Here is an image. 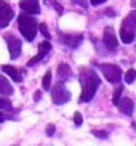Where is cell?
Here are the masks:
<instances>
[{
    "instance_id": "8992f818",
    "label": "cell",
    "mask_w": 136,
    "mask_h": 146,
    "mask_svg": "<svg viewBox=\"0 0 136 146\" xmlns=\"http://www.w3.org/2000/svg\"><path fill=\"white\" fill-rule=\"evenodd\" d=\"M102 43L104 47L109 50V52H115L117 47H119V40H117V35H115V31L111 26H107L104 31V35H102Z\"/></svg>"
},
{
    "instance_id": "5b68a950",
    "label": "cell",
    "mask_w": 136,
    "mask_h": 146,
    "mask_svg": "<svg viewBox=\"0 0 136 146\" xmlns=\"http://www.w3.org/2000/svg\"><path fill=\"white\" fill-rule=\"evenodd\" d=\"M51 98H53V103L55 104H64L71 100V92L59 82V84H56L51 88Z\"/></svg>"
},
{
    "instance_id": "484cf974",
    "label": "cell",
    "mask_w": 136,
    "mask_h": 146,
    "mask_svg": "<svg viewBox=\"0 0 136 146\" xmlns=\"http://www.w3.org/2000/svg\"><path fill=\"white\" fill-rule=\"evenodd\" d=\"M104 2H107V0H90V3H91V5H94V7H98V5L104 3Z\"/></svg>"
},
{
    "instance_id": "ac0fdd59",
    "label": "cell",
    "mask_w": 136,
    "mask_h": 146,
    "mask_svg": "<svg viewBox=\"0 0 136 146\" xmlns=\"http://www.w3.org/2000/svg\"><path fill=\"white\" fill-rule=\"evenodd\" d=\"M136 80V69H128L125 72V82L127 84H133Z\"/></svg>"
},
{
    "instance_id": "7a4b0ae2",
    "label": "cell",
    "mask_w": 136,
    "mask_h": 146,
    "mask_svg": "<svg viewBox=\"0 0 136 146\" xmlns=\"http://www.w3.org/2000/svg\"><path fill=\"white\" fill-rule=\"evenodd\" d=\"M18 26H19V31L21 34L24 35V39L27 42H32L37 35V31H38V24L32 16H29L27 13H22L18 16Z\"/></svg>"
},
{
    "instance_id": "52a82bcc",
    "label": "cell",
    "mask_w": 136,
    "mask_h": 146,
    "mask_svg": "<svg viewBox=\"0 0 136 146\" xmlns=\"http://www.w3.org/2000/svg\"><path fill=\"white\" fill-rule=\"evenodd\" d=\"M7 45H8V50H10V58L11 60H18L19 55H21V40L15 37V35H7Z\"/></svg>"
},
{
    "instance_id": "44dd1931",
    "label": "cell",
    "mask_w": 136,
    "mask_h": 146,
    "mask_svg": "<svg viewBox=\"0 0 136 146\" xmlns=\"http://www.w3.org/2000/svg\"><path fill=\"white\" fill-rule=\"evenodd\" d=\"M10 108H11V103H10L8 100L0 98V109H10Z\"/></svg>"
},
{
    "instance_id": "ffe728a7",
    "label": "cell",
    "mask_w": 136,
    "mask_h": 146,
    "mask_svg": "<svg viewBox=\"0 0 136 146\" xmlns=\"http://www.w3.org/2000/svg\"><path fill=\"white\" fill-rule=\"evenodd\" d=\"M38 31L43 34L45 39H50V32H48V29H47V24H40V26H38Z\"/></svg>"
},
{
    "instance_id": "4316f807",
    "label": "cell",
    "mask_w": 136,
    "mask_h": 146,
    "mask_svg": "<svg viewBox=\"0 0 136 146\" xmlns=\"http://www.w3.org/2000/svg\"><path fill=\"white\" fill-rule=\"evenodd\" d=\"M40 98H42V93H40V92H35V95H34V100H35V101H38Z\"/></svg>"
},
{
    "instance_id": "d4e9b609",
    "label": "cell",
    "mask_w": 136,
    "mask_h": 146,
    "mask_svg": "<svg viewBox=\"0 0 136 146\" xmlns=\"http://www.w3.org/2000/svg\"><path fill=\"white\" fill-rule=\"evenodd\" d=\"M55 125H48V127H47V135H48V137H51V135H53V133H55Z\"/></svg>"
},
{
    "instance_id": "cb8c5ba5",
    "label": "cell",
    "mask_w": 136,
    "mask_h": 146,
    "mask_svg": "<svg viewBox=\"0 0 136 146\" xmlns=\"http://www.w3.org/2000/svg\"><path fill=\"white\" fill-rule=\"evenodd\" d=\"M93 135L98 138H107V132H101V130H93Z\"/></svg>"
},
{
    "instance_id": "603a6c76",
    "label": "cell",
    "mask_w": 136,
    "mask_h": 146,
    "mask_svg": "<svg viewBox=\"0 0 136 146\" xmlns=\"http://www.w3.org/2000/svg\"><path fill=\"white\" fill-rule=\"evenodd\" d=\"M74 3L80 5L82 8H88V0H72Z\"/></svg>"
},
{
    "instance_id": "e0dca14e",
    "label": "cell",
    "mask_w": 136,
    "mask_h": 146,
    "mask_svg": "<svg viewBox=\"0 0 136 146\" xmlns=\"http://www.w3.org/2000/svg\"><path fill=\"white\" fill-rule=\"evenodd\" d=\"M122 92H123V85H119L115 88L114 95H112V103L114 104H119L120 103V96H122Z\"/></svg>"
},
{
    "instance_id": "3957f363",
    "label": "cell",
    "mask_w": 136,
    "mask_h": 146,
    "mask_svg": "<svg viewBox=\"0 0 136 146\" xmlns=\"http://www.w3.org/2000/svg\"><path fill=\"white\" fill-rule=\"evenodd\" d=\"M136 37V11H131L122 21L120 26V39L123 43H131Z\"/></svg>"
},
{
    "instance_id": "6da1fadb",
    "label": "cell",
    "mask_w": 136,
    "mask_h": 146,
    "mask_svg": "<svg viewBox=\"0 0 136 146\" xmlns=\"http://www.w3.org/2000/svg\"><path fill=\"white\" fill-rule=\"evenodd\" d=\"M80 82H82V95H80V101L82 103H88L91 101L98 90L101 79L93 69H82L80 71Z\"/></svg>"
},
{
    "instance_id": "7c38bea8",
    "label": "cell",
    "mask_w": 136,
    "mask_h": 146,
    "mask_svg": "<svg viewBox=\"0 0 136 146\" xmlns=\"http://www.w3.org/2000/svg\"><path fill=\"white\" fill-rule=\"evenodd\" d=\"M119 106V109L123 114H127V116H131L133 111H135V103H133V100L130 98H123V100H120V103L117 104Z\"/></svg>"
},
{
    "instance_id": "30bf717a",
    "label": "cell",
    "mask_w": 136,
    "mask_h": 146,
    "mask_svg": "<svg viewBox=\"0 0 136 146\" xmlns=\"http://www.w3.org/2000/svg\"><path fill=\"white\" fill-rule=\"evenodd\" d=\"M19 7H21V10L27 15H38L40 13L38 0H21V2H19Z\"/></svg>"
},
{
    "instance_id": "9c48e42d",
    "label": "cell",
    "mask_w": 136,
    "mask_h": 146,
    "mask_svg": "<svg viewBox=\"0 0 136 146\" xmlns=\"http://www.w3.org/2000/svg\"><path fill=\"white\" fill-rule=\"evenodd\" d=\"M50 52H51V43L48 42V40L42 42L40 45H38V53L34 56V58H30L29 63H27V66H35L37 63H40V61H42Z\"/></svg>"
},
{
    "instance_id": "2e32d148",
    "label": "cell",
    "mask_w": 136,
    "mask_h": 146,
    "mask_svg": "<svg viewBox=\"0 0 136 146\" xmlns=\"http://www.w3.org/2000/svg\"><path fill=\"white\" fill-rule=\"evenodd\" d=\"M42 87H43V90H50L51 88V71H48V72L43 76Z\"/></svg>"
},
{
    "instance_id": "4fadbf2b",
    "label": "cell",
    "mask_w": 136,
    "mask_h": 146,
    "mask_svg": "<svg viewBox=\"0 0 136 146\" xmlns=\"http://www.w3.org/2000/svg\"><path fill=\"white\" fill-rule=\"evenodd\" d=\"M2 69H3V72L8 74V76H10V77H11L15 82H22L21 74H19V71H18L16 68H13V66H8V64H5V66H2Z\"/></svg>"
},
{
    "instance_id": "d6986e66",
    "label": "cell",
    "mask_w": 136,
    "mask_h": 146,
    "mask_svg": "<svg viewBox=\"0 0 136 146\" xmlns=\"http://www.w3.org/2000/svg\"><path fill=\"white\" fill-rule=\"evenodd\" d=\"M74 124H75L77 127H80V125L83 124V119H82L80 112H75V114H74Z\"/></svg>"
},
{
    "instance_id": "7402d4cb",
    "label": "cell",
    "mask_w": 136,
    "mask_h": 146,
    "mask_svg": "<svg viewBox=\"0 0 136 146\" xmlns=\"http://www.w3.org/2000/svg\"><path fill=\"white\" fill-rule=\"evenodd\" d=\"M50 5H53L56 11H58L59 15H63V7H61V5L58 3V2H56V0H50Z\"/></svg>"
},
{
    "instance_id": "f1b7e54d",
    "label": "cell",
    "mask_w": 136,
    "mask_h": 146,
    "mask_svg": "<svg viewBox=\"0 0 136 146\" xmlns=\"http://www.w3.org/2000/svg\"><path fill=\"white\" fill-rule=\"evenodd\" d=\"M5 120V114L2 112V109H0V122H3Z\"/></svg>"
},
{
    "instance_id": "5bb4252c",
    "label": "cell",
    "mask_w": 136,
    "mask_h": 146,
    "mask_svg": "<svg viewBox=\"0 0 136 146\" xmlns=\"http://www.w3.org/2000/svg\"><path fill=\"white\" fill-rule=\"evenodd\" d=\"M0 93L2 95H11L13 93V87L8 82V79H5L3 76H0Z\"/></svg>"
},
{
    "instance_id": "9a60e30c",
    "label": "cell",
    "mask_w": 136,
    "mask_h": 146,
    "mask_svg": "<svg viewBox=\"0 0 136 146\" xmlns=\"http://www.w3.org/2000/svg\"><path fill=\"white\" fill-rule=\"evenodd\" d=\"M58 76H59V79H69L72 77V71H71V68H69V64H66V63H61L59 68H58Z\"/></svg>"
},
{
    "instance_id": "ba28073f",
    "label": "cell",
    "mask_w": 136,
    "mask_h": 146,
    "mask_svg": "<svg viewBox=\"0 0 136 146\" xmlns=\"http://www.w3.org/2000/svg\"><path fill=\"white\" fill-rule=\"evenodd\" d=\"M11 19H13V8L7 2L0 0V29L8 26Z\"/></svg>"
},
{
    "instance_id": "277c9868",
    "label": "cell",
    "mask_w": 136,
    "mask_h": 146,
    "mask_svg": "<svg viewBox=\"0 0 136 146\" xmlns=\"http://www.w3.org/2000/svg\"><path fill=\"white\" fill-rule=\"evenodd\" d=\"M99 68H101L102 76H104V79L107 82H111V84H119L120 82V79H122V69L119 66L106 63V64H101Z\"/></svg>"
},
{
    "instance_id": "83f0119b",
    "label": "cell",
    "mask_w": 136,
    "mask_h": 146,
    "mask_svg": "<svg viewBox=\"0 0 136 146\" xmlns=\"http://www.w3.org/2000/svg\"><path fill=\"white\" fill-rule=\"evenodd\" d=\"M106 13H107V16H115V13H114V10H107Z\"/></svg>"
},
{
    "instance_id": "8fae6325",
    "label": "cell",
    "mask_w": 136,
    "mask_h": 146,
    "mask_svg": "<svg viewBox=\"0 0 136 146\" xmlns=\"http://www.w3.org/2000/svg\"><path fill=\"white\" fill-rule=\"evenodd\" d=\"M59 39L61 43L64 45H69L71 48H75L80 45L82 42V35H69V34H59Z\"/></svg>"
}]
</instances>
